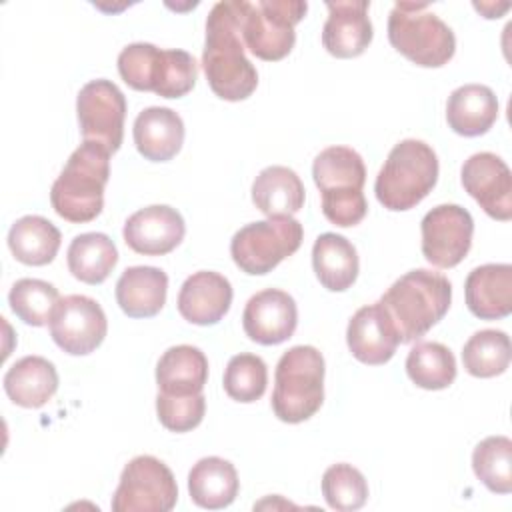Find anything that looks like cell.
I'll list each match as a JSON object with an SVG mask.
<instances>
[{
  "label": "cell",
  "instance_id": "16",
  "mask_svg": "<svg viewBox=\"0 0 512 512\" xmlns=\"http://www.w3.org/2000/svg\"><path fill=\"white\" fill-rule=\"evenodd\" d=\"M298 324V308L294 298L278 288L256 292L244 306L242 326L250 340L262 346L286 342Z\"/></svg>",
  "mask_w": 512,
  "mask_h": 512
},
{
  "label": "cell",
  "instance_id": "32",
  "mask_svg": "<svg viewBox=\"0 0 512 512\" xmlns=\"http://www.w3.org/2000/svg\"><path fill=\"white\" fill-rule=\"evenodd\" d=\"M408 378L424 390H444L456 378V358L440 342H418L406 356Z\"/></svg>",
  "mask_w": 512,
  "mask_h": 512
},
{
  "label": "cell",
  "instance_id": "39",
  "mask_svg": "<svg viewBox=\"0 0 512 512\" xmlns=\"http://www.w3.org/2000/svg\"><path fill=\"white\" fill-rule=\"evenodd\" d=\"M480 12H484V18H500L496 12H494V8L496 10H500V8H506V6H510V4H502V6H494V4H474Z\"/></svg>",
  "mask_w": 512,
  "mask_h": 512
},
{
  "label": "cell",
  "instance_id": "36",
  "mask_svg": "<svg viewBox=\"0 0 512 512\" xmlns=\"http://www.w3.org/2000/svg\"><path fill=\"white\" fill-rule=\"evenodd\" d=\"M322 496L332 510L352 512L366 504L368 482L352 464H332L322 476Z\"/></svg>",
  "mask_w": 512,
  "mask_h": 512
},
{
  "label": "cell",
  "instance_id": "14",
  "mask_svg": "<svg viewBox=\"0 0 512 512\" xmlns=\"http://www.w3.org/2000/svg\"><path fill=\"white\" fill-rule=\"evenodd\" d=\"M422 254L436 268H454L470 252L474 220L458 204H440L420 222Z\"/></svg>",
  "mask_w": 512,
  "mask_h": 512
},
{
  "label": "cell",
  "instance_id": "6",
  "mask_svg": "<svg viewBox=\"0 0 512 512\" xmlns=\"http://www.w3.org/2000/svg\"><path fill=\"white\" fill-rule=\"evenodd\" d=\"M324 402V356L318 348L300 344L286 350L274 372L272 410L278 420L300 424L312 418Z\"/></svg>",
  "mask_w": 512,
  "mask_h": 512
},
{
  "label": "cell",
  "instance_id": "22",
  "mask_svg": "<svg viewBox=\"0 0 512 512\" xmlns=\"http://www.w3.org/2000/svg\"><path fill=\"white\" fill-rule=\"evenodd\" d=\"M132 136L138 152L146 160L168 162L184 144V122L170 108L150 106L136 116Z\"/></svg>",
  "mask_w": 512,
  "mask_h": 512
},
{
  "label": "cell",
  "instance_id": "15",
  "mask_svg": "<svg viewBox=\"0 0 512 512\" xmlns=\"http://www.w3.org/2000/svg\"><path fill=\"white\" fill-rule=\"evenodd\" d=\"M462 186L494 220L508 222L512 218V174L508 164L492 154H472L462 164Z\"/></svg>",
  "mask_w": 512,
  "mask_h": 512
},
{
  "label": "cell",
  "instance_id": "26",
  "mask_svg": "<svg viewBox=\"0 0 512 512\" xmlns=\"http://www.w3.org/2000/svg\"><path fill=\"white\" fill-rule=\"evenodd\" d=\"M2 384L6 396L16 406L40 408L56 394L58 372L42 356H24L6 370Z\"/></svg>",
  "mask_w": 512,
  "mask_h": 512
},
{
  "label": "cell",
  "instance_id": "25",
  "mask_svg": "<svg viewBox=\"0 0 512 512\" xmlns=\"http://www.w3.org/2000/svg\"><path fill=\"white\" fill-rule=\"evenodd\" d=\"M498 118V98L484 84H464L446 102L448 126L466 138L486 134Z\"/></svg>",
  "mask_w": 512,
  "mask_h": 512
},
{
  "label": "cell",
  "instance_id": "38",
  "mask_svg": "<svg viewBox=\"0 0 512 512\" xmlns=\"http://www.w3.org/2000/svg\"><path fill=\"white\" fill-rule=\"evenodd\" d=\"M206 412L204 394L194 396H156V414L160 424L170 432H190L194 430Z\"/></svg>",
  "mask_w": 512,
  "mask_h": 512
},
{
  "label": "cell",
  "instance_id": "29",
  "mask_svg": "<svg viewBox=\"0 0 512 512\" xmlns=\"http://www.w3.org/2000/svg\"><path fill=\"white\" fill-rule=\"evenodd\" d=\"M304 198V184L288 166H268L252 184V202L266 216H292L304 206Z\"/></svg>",
  "mask_w": 512,
  "mask_h": 512
},
{
  "label": "cell",
  "instance_id": "5",
  "mask_svg": "<svg viewBox=\"0 0 512 512\" xmlns=\"http://www.w3.org/2000/svg\"><path fill=\"white\" fill-rule=\"evenodd\" d=\"M438 182V156L422 140L398 142L382 164L374 192L378 202L392 212H404L420 204Z\"/></svg>",
  "mask_w": 512,
  "mask_h": 512
},
{
  "label": "cell",
  "instance_id": "23",
  "mask_svg": "<svg viewBox=\"0 0 512 512\" xmlns=\"http://www.w3.org/2000/svg\"><path fill=\"white\" fill-rule=\"evenodd\" d=\"M168 276L156 266H130L116 282V302L130 318H152L166 304Z\"/></svg>",
  "mask_w": 512,
  "mask_h": 512
},
{
  "label": "cell",
  "instance_id": "35",
  "mask_svg": "<svg viewBox=\"0 0 512 512\" xmlns=\"http://www.w3.org/2000/svg\"><path fill=\"white\" fill-rule=\"evenodd\" d=\"M60 300L58 288L46 280L20 278L14 282L8 294L12 312L28 326L50 324L52 312Z\"/></svg>",
  "mask_w": 512,
  "mask_h": 512
},
{
  "label": "cell",
  "instance_id": "8",
  "mask_svg": "<svg viewBox=\"0 0 512 512\" xmlns=\"http://www.w3.org/2000/svg\"><path fill=\"white\" fill-rule=\"evenodd\" d=\"M388 40L422 68H440L456 52L452 28L430 12L426 2H396L388 16Z\"/></svg>",
  "mask_w": 512,
  "mask_h": 512
},
{
  "label": "cell",
  "instance_id": "9",
  "mask_svg": "<svg viewBox=\"0 0 512 512\" xmlns=\"http://www.w3.org/2000/svg\"><path fill=\"white\" fill-rule=\"evenodd\" d=\"M302 0H238V24L244 48L256 58L276 62L286 58L296 42L294 26L306 16Z\"/></svg>",
  "mask_w": 512,
  "mask_h": 512
},
{
  "label": "cell",
  "instance_id": "34",
  "mask_svg": "<svg viewBox=\"0 0 512 512\" xmlns=\"http://www.w3.org/2000/svg\"><path fill=\"white\" fill-rule=\"evenodd\" d=\"M476 478L494 494L512 492V440L508 436H488L472 452Z\"/></svg>",
  "mask_w": 512,
  "mask_h": 512
},
{
  "label": "cell",
  "instance_id": "24",
  "mask_svg": "<svg viewBox=\"0 0 512 512\" xmlns=\"http://www.w3.org/2000/svg\"><path fill=\"white\" fill-rule=\"evenodd\" d=\"M208 380V358L190 344L168 348L156 364L158 392L166 396L202 394Z\"/></svg>",
  "mask_w": 512,
  "mask_h": 512
},
{
  "label": "cell",
  "instance_id": "3",
  "mask_svg": "<svg viewBox=\"0 0 512 512\" xmlns=\"http://www.w3.org/2000/svg\"><path fill=\"white\" fill-rule=\"evenodd\" d=\"M110 178V152L96 142H82L64 164L50 190L54 212L74 224L94 220L104 208Z\"/></svg>",
  "mask_w": 512,
  "mask_h": 512
},
{
  "label": "cell",
  "instance_id": "12",
  "mask_svg": "<svg viewBox=\"0 0 512 512\" xmlns=\"http://www.w3.org/2000/svg\"><path fill=\"white\" fill-rule=\"evenodd\" d=\"M76 114L84 142H96L114 154L124 138L126 98L106 78L84 84L76 98Z\"/></svg>",
  "mask_w": 512,
  "mask_h": 512
},
{
  "label": "cell",
  "instance_id": "10",
  "mask_svg": "<svg viewBox=\"0 0 512 512\" xmlns=\"http://www.w3.org/2000/svg\"><path fill=\"white\" fill-rule=\"evenodd\" d=\"M304 238L302 224L292 216H268L246 224L230 240L234 264L250 274L262 276L292 256Z\"/></svg>",
  "mask_w": 512,
  "mask_h": 512
},
{
  "label": "cell",
  "instance_id": "2",
  "mask_svg": "<svg viewBox=\"0 0 512 512\" xmlns=\"http://www.w3.org/2000/svg\"><path fill=\"white\" fill-rule=\"evenodd\" d=\"M450 280L426 268H416L400 276L378 300L390 316L400 344L422 338L436 326L450 308Z\"/></svg>",
  "mask_w": 512,
  "mask_h": 512
},
{
  "label": "cell",
  "instance_id": "20",
  "mask_svg": "<svg viewBox=\"0 0 512 512\" xmlns=\"http://www.w3.org/2000/svg\"><path fill=\"white\" fill-rule=\"evenodd\" d=\"M328 20L322 28V44L336 58H356L372 42L374 30L368 18L370 2H326Z\"/></svg>",
  "mask_w": 512,
  "mask_h": 512
},
{
  "label": "cell",
  "instance_id": "31",
  "mask_svg": "<svg viewBox=\"0 0 512 512\" xmlns=\"http://www.w3.org/2000/svg\"><path fill=\"white\" fill-rule=\"evenodd\" d=\"M70 274L84 284H102L118 262L116 244L102 232L78 234L66 252Z\"/></svg>",
  "mask_w": 512,
  "mask_h": 512
},
{
  "label": "cell",
  "instance_id": "37",
  "mask_svg": "<svg viewBox=\"0 0 512 512\" xmlns=\"http://www.w3.org/2000/svg\"><path fill=\"white\" fill-rule=\"evenodd\" d=\"M224 392L236 402H256L264 396L268 384L266 362L256 354H236L224 370Z\"/></svg>",
  "mask_w": 512,
  "mask_h": 512
},
{
  "label": "cell",
  "instance_id": "30",
  "mask_svg": "<svg viewBox=\"0 0 512 512\" xmlns=\"http://www.w3.org/2000/svg\"><path fill=\"white\" fill-rule=\"evenodd\" d=\"M60 230L44 216L28 214L18 218L8 232V248L26 266L50 264L60 248Z\"/></svg>",
  "mask_w": 512,
  "mask_h": 512
},
{
  "label": "cell",
  "instance_id": "18",
  "mask_svg": "<svg viewBox=\"0 0 512 512\" xmlns=\"http://www.w3.org/2000/svg\"><path fill=\"white\" fill-rule=\"evenodd\" d=\"M346 342L358 362L380 366L394 356L400 336L382 304L374 302L354 312L346 328Z\"/></svg>",
  "mask_w": 512,
  "mask_h": 512
},
{
  "label": "cell",
  "instance_id": "7",
  "mask_svg": "<svg viewBox=\"0 0 512 512\" xmlns=\"http://www.w3.org/2000/svg\"><path fill=\"white\" fill-rule=\"evenodd\" d=\"M118 72L134 90L182 98L196 84L198 64L186 50H162L148 42H134L118 54Z\"/></svg>",
  "mask_w": 512,
  "mask_h": 512
},
{
  "label": "cell",
  "instance_id": "4",
  "mask_svg": "<svg viewBox=\"0 0 512 512\" xmlns=\"http://www.w3.org/2000/svg\"><path fill=\"white\" fill-rule=\"evenodd\" d=\"M314 182L322 194V214L336 226L348 228L364 220L366 168L362 156L348 146L324 148L312 164Z\"/></svg>",
  "mask_w": 512,
  "mask_h": 512
},
{
  "label": "cell",
  "instance_id": "19",
  "mask_svg": "<svg viewBox=\"0 0 512 512\" xmlns=\"http://www.w3.org/2000/svg\"><path fill=\"white\" fill-rule=\"evenodd\" d=\"M232 296V284L226 276L212 270H200L184 280L176 304L186 322L196 326H212L226 316Z\"/></svg>",
  "mask_w": 512,
  "mask_h": 512
},
{
  "label": "cell",
  "instance_id": "28",
  "mask_svg": "<svg viewBox=\"0 0 512 512\" xmlns=\"http://www.w3.org/2000/svg\"><path fill=\"white\" fill-rule=\"evenodd\" d=\"M312 268L326 290L344 292L356 282L360 262L348 238L336 232H324L312 246Z\"/></svg>",
  "mask_w": 512,
  "mask_h": 512
},
{
  "label": "cell",
  "instance_id": "13",
  "mask_svg": "<svg viewBox=\"0 0 512 512\" xmlns=\"http://www.w3.org/2000/svg\"><path fill=\"white\" fill-rule=\"evenodd\" d=\"M108 320L102 306L84 294L58 300L50 318V336L60 350L72 356L94 352L106 338Z\"/></svg>",
  "mask_w": 512,
  "mask_h": 512
},
{
  "label": "cell",
  "instance_id": "11",
  "mask_svg": "<svg viewBox=\"0 0 512 512\" xmlns=\"http://www.w3.org/2000/svg\"><path fill=\"white\" fill-rule=\"evenodd\" d=\"M178 502L172 470L158 458L142 454L132 458L112 494L114 512H170Z\"/></svg>",
  "mask_w": 512,
  "mask_h": 512
},
{
  "label": "cell",
  "instance_id": "1",
  "mask_svg": "<svg viewBox=\"0 0 512 512\" xmlns=\"http://www.w3.org/2000/svg\"><path fill=\"white\" fill-rule=\"evenodd\" d=\"M202 66L212 92L222 100L240 102L256 90L258 72L244 54L238 0H224L212 6L206 18Z\"/></svg>",
  "mask_w": 512,
  "mask_h": 512
},
{
  "label": "cell",
  "instance_id": "17",
  "mask_svg": "<svg viewBox=\"0 0 512 512\" xmlns=\"http://www.w3.org/2000/svg\"><path fill=\"white\" fill-rule=\"evenodd\" d=\"M186 234L182 214L166 204L140 208L124 222V242L138 254L162 256L172 252Z\"/></svg>",
  "mask_w": 512,
  "mask_h": 512
},
{
  "label": "cell",
  "instance_id": "27",
  "mask_svg": "<svg viewBox=\"0 0 512 512\" xmlns=\"http://www.w3.org/2000/svg\"><path fill=\"white\" fill-rule=\"evenodd\" d=\"M240 490L238 472L220 456L200 458L188 474V492L196 506L220 510L230 506Z\"/></svg>",
  "mask_w": 512,
  "mask_h": 512
},
{
  "label": "cell",
  "instance_id": "21",
  "mask_svg": "<svg viewBox=\"0 0 512 512\" xmlns=\"http://www.w3.org/2000/svg\"><path fill=\"white\" fill-rule=\"evenodd\" d=\"M466 306L480 320H500L512 312V266L482 264L464 282Z\"/></svg>",
  "mask_w": 512,
  "mask_h": 512
},
{
  "label": "cell",
  "instance_id": "33",
  "mask_svg": "<svg viewBox=\"0 0 512 512\" xmlns=\"http://www.w3.org/2000/svg\"><path fill=\"white\" fill-rule=\"evenodd\" d=\"M512 346L502 330H480L468 338L462 348V364L470 376L494 378L510 366Z\"/></svg>",
  "mask_w": 512,
  "mask_h": 512
}]
</instances>
